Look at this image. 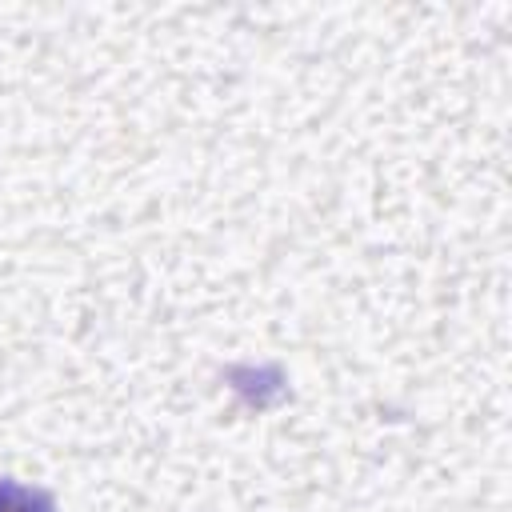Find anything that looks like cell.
I'll return each mask as SVG.
<instances>
[{
	"label": "cell",
	"instance_id": "6da1fadb",
	"mask_svg": "<svg viewBox=\"0 0 512 512\" xmlns=\"http://www.w3.org/2000/svg\"><path fill=\"white\" fill-rule=\"evenodd\" d=\"M0 512H56V504L44 488H32L20 480H0Z\"/></svg>",
	"mask_w": 512,
	"mask_h": 512
}]
</instances>
